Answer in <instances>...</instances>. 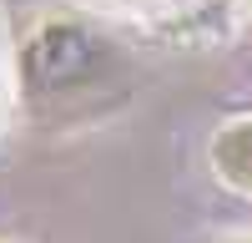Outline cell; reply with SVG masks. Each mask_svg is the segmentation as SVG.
Masks as SVG:
<instances>
[{
  "instance_id": "obj_1",
  "label": "cell",
  "mask_w": 252,
  "mask_h": 243,
  "mask_svg": "<svg viewBox=\"0 0 252 243\" xmlns=\"http://www.w3.org/2000/svg\"><path fill=\"white\" fill-rule=\"evenodd\" d=\"M116 56L111 40H101L81 20H46L20 46V86L31 101H61L101 86L111 76Z\"/></svg>"
},
{
  "instance_id": "obj_2",
  "label": "cell",
  "mask_w": 252,
  "mask_h": 243,
  "mask_svg": "<svg viewBox=\"0 0 252 243\" xmlns=\"http://www.w3.org/2000/svg\"><path fill=\"white\" fill-rule=\"evenodd\" d=\"M212 172L232 193L252 198V117H237L212 137Z\"/></svg>"
},
{
  "instance_id": "obj_3",
  "label": "cell",
  "mask_w": 252,
  "mask_h": 243,
  "mask_svg": "<svg viewBox=\"0 0 252 243\" xmlns=\"http://www.w3.org/2000/svg\"><path fill=\"white\" fill-rule=\"evenodd\" d=\"M237 243H252V238H237Z\"/></svg>"
}]
</instances>
